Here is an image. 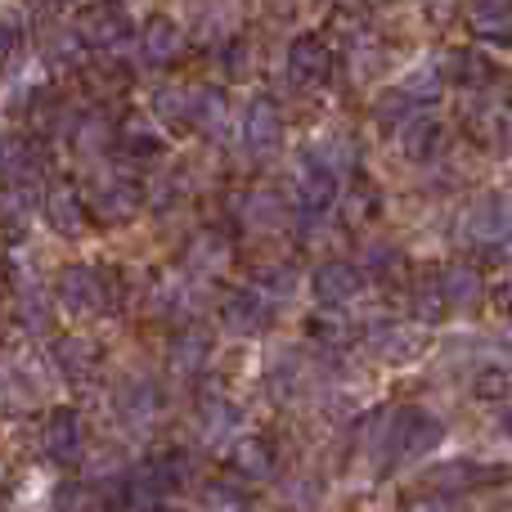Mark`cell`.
I'll return each mask as SVG.
<instances>
[{"mask_svg":"<svg viewBox=\"0 0 512 512\" xmlns=\"http://www.w3.org/2000/svg\"><path fill=\"white\" fill-rule=\"evenodd\" d=\"M198 427H203L207 445H225L243 427V414H239V405H230L225 396H207L203 405H198Z\"/></svg>","mask_w":512,"mask_h":512,"instance_id":"22","label":"cell"},{"mask_svg":"<svg viewBox=\"0 0 512 512\" xmlns=\"http://www.w3.org/2000/svg\"><path fill=\"white\" fill-rule=\"evenodd\" d=\"M72 32H77L86 45H95V50H108V45L126 41V32H131V18H126L122 0H95V5H81L77 9V18H72Z\"/></svg>","mask_w":512,"mask_h":512,"instance_id":"4","label":"cell"},{"mask_svg":"<svg viewBox=\"0 0 512 512\" xmlns=\"http://www.w3.org/2000/svg\"><path fill=\"white\" fill-rule=\"evenodd\" d=\"M468 27L481 41H512V0H468Z\"/></svg>","mask_w":512,"mask_h":512,"instance_id":"19","label":"cell"},{"mask_svg":"<svg viewBox=\"0 0 512 512\" xmlns=\"http://www.w3.org/2000/svg\"><path fill=\"white\" fill-rule=\"evenodd\" d=\"M499 477H504L499 468L459 459V463H445V468H436L432 472V486L436 490H477V486H490V481H499Z\"/></svg>","mask_w":512,"mask_h":512,"instance_id":"25","label":"cell"},{"mask_svg":"<svg viewBox=\"0 0 512 512\" xmlns=\"http://www.w3.org/2000/svg\"><path fill=\"white\" fill-rule=\"evenodd\" d=\"M194 126H198V131H207L212 140L225 131V95H221V90H198Z\"/></svg>","mask_w":512,"mask_h":512,"instance_id":"36","label":"cell"},{"mask_svg":"<svg viewBox=\"0 0 512 512\" xmlns=\"http://www.w3.org/2000/svg\"><path fill=\"white\" fill-rule=\"evenodd\" d=\"M504 432H508V436H512V405H508V409H504Z\"/></svg>","mask_w":512,"mask_h":512,"instance_id":"49","label":"cell"},{"mask_svg":"<svg viewBox=\"0 0 512 512\" xmlns=\"http://www.w3.org/2000/svg\"><path fill=\"white\" fill-rule=\"evenodd\" d=\"M414 108H418V99L409 95L405 86H396V90H382L378 95V104H373V117H378V126H387V131H405L409 122H414Z\"/></svg>","mask_w":512,"mask_h":512,"instance_id":"30","label":"cell"},{"mask_svg":"<svg viewBox=\"0 0 512 512\" xmlns=\"http://www.w3.org/2000/svg\"><path fill=\"white\" fill-rule=\"evenodd\" d=\"M18 324H23L32 337L50 333V306H45V297H41V292H32V288H18Z\"/></svg>","mask_w":512,"mask_h":512,"instance_id":"35","label":"cell"},{"mask_svg":"<svg viewBox=\"0 0 512 512\" xmlns=\"http://www.w3.org/2000/svg\"><path fill=\"white\" fill-rule=\"evenodd\" d=\"M72 149H77L81 158H95V153H104L108 149V117H99V113L77 117V126H72Z\"/></svg>","mask_w":512,"mask_h":512,"instance_id":"33","label":"cell"},{"mask_svg":"<svg viewBox=\"0 0 512 512\" xmlns=\"http://www.w3.org/2000/svg\"><path fill=\"white\" fill-rule=\"evenodd\" d=\"M81 450H86V427H81L77 409H54L41 423V454L59 468H72L81 463Z\"/></svg>","mask_w":512,"mask_h":512,"instance_id":"5","label":"cell"},{"mask_svg":"<svg viewBox=\"0 0 512 512\" xmlns=\"http://www.w3.org/2000/svg\"><path fill=\"white\" fill-rule=\"evenodd\" d=\"M508 315H512V310H508Z\"/></svg>","mask_w":512,"mask_h":512,"instance_id":"52","label":"cell"},{"mask_svg":"<svg viewBox=\"0 0 512 512\" xmlns=\"http://www.w3.org/2000/svg\"><path fill=\"white\" fill-rule=\"evenodd\" d=\"M153 108H158V117L167 126H194L198 95H189V90H180V86H162L158 99H153Z\"/></svg>","mask_w":512,"mask_h":512,"instance_id":"32","label":"cell"},{"mask_svg":"<svg viewBox=\"0 0 512 512\" xmlns=\"http://www.w3.org/2000/svg\"><path fill=\"white\" fill-rule=\"evenodd\" d=\"M234 472L243 481H270L279 472V454H274V445L265 436H243L234 445Z\"/></svg>","mask_w":512,"mask_h":512,"instance_id":"21","label":"cell"},{"mask_svg":"<svg viewBox=\"0 0 512 512\" xmlns=\"http://www.w3.org/2000/svg\"><path fill=\"white\" fill-rule=\"evenodd\" d=\"M283 140V108L270 95H256L243 113V144L252 158H270Z\"/></svg>","mask_w":512,"mask_h":512,"instance_id":"6","label":"cell"},{"mask_svg":"<svg viewBox=\"0 0 512 512\" xmlns=\"http://www.w3.org/2000/svg\"><path fill=\"white\" fill-rule=\"evenodd\" d=\"M504 104L512 108V81H508V86H504Z\"/></svg>","mask_w":512,"mask_h":512,"instance_id":"50","label":"cell"},{"mask_svg":"<svg viewBox=\"0 0 512 512\" xmlns=\"http://www.w3.org/2000/svg\"><path fill=\"white\" fill-rule=\"evenodd\" d=\"M373 216H378V194H373L369 185L355 189V194L346 198V221H351V225H364V221H373Z\"/></svg>","mask_w":512,"mask_h":512,"instance_id":"41","label":"cell"},{"mask_svg":"<svg viewBox=\"0 0 512 512\" xmlns=\"http://www.w3.org/2000/svg\"><path fill=\"white\" fill-rule=\"evenodd\" d=\"M270 387L274 396H292V391L301 387V360H288V355H279L270 369Z\"/></svg>","mask_w":512,"mask_h":512,"instance_id":"40","label":"cell"},{"mask_svg":"<svg viewBox=\"0 0 512 512\" xmlns=\"http://www.w3.org/2000/svg\"><path fill=\"white\" fill-rule=\"evenodd\" d=\"M113 409L131 432H144V427H153V418H158V391L144 378H126L122 387L113 391Z\"/></svg>","mask_w":512,"mask_h":512,"instance_id":"11","label":"cell"},{"mask_svg":"<svg viewBox=\"0 0 512 512\" xmlns=\"http://www.w3.org/2000/svg\"><path fill=\"white\" fill-rule=\"evenodd\" d=\"M409 512H459V504L445 495H418L414 504H409Z\"/></svg>","mask_w":512,"mask_h":512,"instance_id":"47","label":"cell"},{"mask_svg":"<svg viewBox=\"0 0 512 512\" xmlns=\"http://www.w3.org/2000/svg\"><path fill=\"white\" fill-rule=\"evenodd\" d=\"M207 504H212V512H243V490L221 481V486L207 490Z\"/></svg>","mask_w":512,"mask_h":512,"instance_id":"43","label":"cell"},{"mask_svg":"<svg viewBox=\"0 0 512 512\" xmlns=\"http://www.w3.org/2000/svg\"><path fill=\"white\" fill-rule=\"evenodd\" d=\"M41 212H45V221L63 234V239H72V234L86 230V203H81V194L68 185V180H54V185L45 189Z\"/></svg>","mask_w":512,"mask_h":512,"instance_id":"12","label":"cell"},{"mask_svg":"<svg viewBox=\"0 0 512 512\" xmlns=\"http://www.w3.org/2000/svg\"><path fill=\"white\" fill-rule=\"evenodd\" d=\"M99 346L90 342V337H63V342H54V369L63 373V378L72 382V387H86V382L99 378Z\"/></svg>","mask_w":512,"mask_h":512,"instance_id":"13","label":"cell"},{"mask_svg":"<svg viewBox=\"0 0 512 512\" xmlns=\"http://www.w3.org/2000/svg\"><path fill=\"white\" fill-rule=\"evenodd\" d=\"M445 77L477 90V86H486V81L495 77V68H490V59L486 54H477V50H454L450 63H445Z\"/></svg>","mask_w":512,"mask_h":512,"instance_id":"31","label":"cell"},{"mask_svg":"<svg viewBox=\"0 0 512 512\" xmlns=\"http://www.w3.org/2000/svg\"><path fill=\"white\" fill-rule=\"evenodd\" d=\"M225 256H230V243H225L221 234L203 230V234H194V239H189V248H185V265H189L194 274H203V279H212V274L225 265Z\"/></svg>","mask_w":512,"mask_h":512,"instance_id":"28","label":"cell"},{"mask_svg":"<svg viewBox=\"0 0 512 512\" xmlns=\"http://www.w3.org/2000/svg\"><path fill=\"white\" fill-rule=\"evenodd\" d=\"M396 265H400V248L396 243H369L360 256V270L364 274H396Z\"/></svg>","mask_w":512,"mask_h":512,"instance_id":"39","label":"cell"},{"mask_svg":"<svg viewBox=\"0 0 512 512\" xmlns=\"http://www.w3.org/2000/svg\"><path fill=\"white\" fill-rule=\"evenodd\" d=\"M221 63H225V72L230 77H248L252 72V50H248V41H230L221 50Z\"/></svg>","mask_w":512,"mask_h":512,"instance_id":"42","label":"cell"},{"mask_svg":"<svg viewBox=\"0 0 512 512\" xmlns=\"http://www.w3.org/2000/svg\"><path fill=\"white\" fill-rule=\"evenodd\" d=\"M382 59H387V50H382L369 32L351 36V72L355 77H373V72L382 68Z\"/></svg>","mask_w":512,"mask_h":512,"instance_id":"37","label":"cell"},{"mask_svg":"<svg viewBox=\"0 0 512 512\" xmlns=\"http://www.w3.org/2000/svg\"><path fill=\"white\" fill-rule=\"evenodd\" d=\"M140 207H144V194H140V185H135V180H126V176H104V180L95 185V212L104 216L108 225L135 221V216H140Z\"/></svg>","mask_w":512,"mask_h":512,"instance_id":"10","label":"cell"},{"mask_svg":"<svg viewBox=\"0 0 512 512\" xmlns=\"http://www.w3.org/2000/svg\"><path fill=\"white\" fill-rule=\"evenodd\" d=\"M292 288H297L292 270H283V265H270V270H261V292H274V297H292Z\"/></svg>","mask_w":512,"mask_h":512,"instance_id":"44","label":"cell"},{"mask_svg":"<svg viewBox=\"0 0 512 512\" xmlns=\"http://www.w3.org/2000/svg\"><path fill=\"white\" fill-rule=\"evenodd\" d=\"M135 512H171V508H162V504H153V508H135Z\"/></svg>","mask_w":512,"mask_h":512,"instance_id":"51","label":"cell"},{"mask_svg":"<svg viewBox=\"0 0 512 512\" xmlns=\"http://www.w3.org/2000/svg\"><path fill=\"white\" fill-rule=\"evenodd\" d=\"M117 149L126 153V158H135V162H153V158H162V135L153 131L149 122H140V117H131V122H122V131H117Z\"/></svg>","mask_w":512,"mask_h":512,"instance_id":"27","label":"cell"},{"mask_svg":"<svg viewBox=\"0 0 512 512\" xmlns=\"http://www.w3.org/2000/svg\"><path fill=\"white\" fill-rule=\"evenodd\" d=\"M508 239H512V216L499 207V198H486V203H477L463 216V243L486 252L490 261H504Z\"/></svg>","mask_w":512,"mask_h":512,"instance_id":"2","label":"cell"},{"mask_svg":"<svg viewBox=\"0 0 512 512\" xmlns=\"http://www.w3.org/2000/svg\"><path fill=\"white\" fill-rule=\"evenodd\" d=\"M463 122H468V135H477L486 149H512V108L504 99H472Z\"/></svg>","mask_w":512,"mask_h":512,"instance_id":"8","label":"cell"},{"mask_svg":"<svg viewBox=\"0 0 512 512\" xmlns=\"http://www.w3.org/2000/svg\"><path fill=\"white\" fill-rule=\"evenodd\" d=\"M355 144L346 140V135H324V140H315L310 144V153H306V162H315V167H324L328 176H342V171H351L355 167Z\"/></svg>","mask_w":512,"mask_h":512,"instance_id":"29","label":"cell"},{"mask_svg":"<svg viewBox=\"0 0 512 512\" xmlns=\"http://www.w3.org/2000/svg\"><path fill=\"white\" fill-rule=\"evenodd\" d=\"M41 167H45L41 144L23 140V135H9V144H5V176H9V185H27L32 176H41Z\"/></svg>","mask_w":512,"mask_h":512,"instance_id":"26","label":"cell"},{"mask_svg":"<svg viewBox=\"0 0 512 512\" xmlns=\"http://www.w3.org/2000/svg\"><path fill=\"white\" fill-rule=\"evenodd\" d=\"M239 216L252 234H274L288 221V207H283V198L274 189H252V194L239 198Z\"/></svg>","mask_w":512,"mask_h":512,"instance_id":"18","label":"cell"},{"mask_svg":"<svg viewBox=\"0 0 512 512\" xmlns=\"http://www.w3.org/2000/svg\"><path fill=\"white\" fill-rule=\"evenodd\" d=\"M360 283H364L360 265H351V261H324L315 270V297H319V306H346V301L360 292Z\"/></svg>","mask_w":512,"mask_h":512,"instance_id":"16","label":"cell"},{"mask_svg":"<svg viewBox=\"0 0 512 512\" xmlns=\"http://www.w3.org/2000/svg\"><path fill=\"white\" fill-rule=\"evenodd\" d=\"M441 292H445V301H450V310L472 315V310L486 301V279H481L477 265L454 261V265H445L441 270Z\"/></svg>","mask_w":512,"mask_h":512,"instance_id":"14","label":"cell"},{"mask_svg":"<svg viewBox=\"0 0 512 512\" xmlns=\"http://www.w3.org/2000/svg\"><path fill=\"white\" fill-rule=\"evenodd\" d=\"M180 50H185V27H180L171 14H158V18H149V23H144L140 54L153 63V68H167V63H176Z\"/></svg>","mask_w":512,"mask_h":512,"instance_id":"15","label":"cell"},{"mask_svg":"<svg viewBox=\"0 0 512 512\" xmlns=\"http://www.w3.org/2000/svg\"><path fill=\"white\" fill-rule=\"evenodd\" d=\"M414 315H418V324H441L445 315H450V301H445V292H441V279H423V283H414Z\"/></svg>","mask_w":512,"mask_h":512,"instance_id":"34","label":"cell"},{"mask_svg":"<svg viewBox=\"0 0 512 512\" xmlns=\"http://www.w3.org/2000/svg\"><path fill=\"white\" fill-rule=\"evenodd\" d=\"M54 297H59L63 315H72V319L104 315V306H108V288L90 265H68L59 274V283H54Z\"/></svg>","mask_w":512,"mask_h":512,"instance_id":"3","label":"cell"},{"mask_svg":"<svg viewBox=\"0 0 512 512\" xmlns=\"http://www.w3.org/2000/svg\"><path fill=\"white\" fill-rule=\"evenodd\" d=\"M477 396H481V400H504V396H508V373H504V369L477 373Z\"/></svg>","mask_w":512,"mask_h":512,"instance_id":"45","label":"cell"},{"mask_svg":"<svg viewBox=\"0 0 512 512\" xmlns=\"http://www.w3.org/2000/svg\"><path fill=\"white\" fill-rule=\"evenodd\" d=\"M454 9H459V0H423V14L432 18V27L450 23V18H454Z\"/></svg>","mask_w":512,"mask_h":512,"instance_id":"46","label":"cell"},{"mask_svg":"<svg viewBox=\"0 0 512 512\" xmlns=\"http://www.w3.org/2000/svg\"><path fill=\"white\" fill-rule=\"evenodd\" d=\"M18 41H23V27H18V14L9 9V18H5V54H9V63L18 59Z\"/></svg>","mask_w":512,"mask_h":512,"instance_id":"48","label":"cell"},{"mask_svg":"<svg viewBox=\"0 0 512 512\" xmlns=\"http://www.w3.org/2000/svg\"><path fill=\"white\" fill-rule=\"evenodd\" d=\"M207 360H212V337H207L203 328H185V333L176 337V346H171V369H176L180 378H194V373L207 369Z\"/></svg>","mask_w":512,"mask_h":512,"instance_id":"24","label":"cell"},{"mask_svg":"<svg viewBox=\"0 0 512 512\" xmlns=\"http://www.w3.org/2000/svg\"><path fill=\"white\" fill-rule=\"evenodd\" d=\"M270 319V306H265L261 288H230L221 297V324L230 328L234 337H256Z\"/></svg>","mask_w":512,"mask_h":512,"instance_id":"7","label":"cell"},{"mask_svg":"<svg viewBox=\"0 0 512 512\" xmlns=\"http://www.w3.org/2000/svg\"><path fill=\"white\" fill-rule=\"evenodd\" d=\"M288 68L301 81H324L328 68H333V50H328V41L319 32H301L288 45Z\"/></svg>","mask_w":512,"mask_h":512,"instance_id":"17","label":"cell"},{"mask_svg":"<svg viewBox=\"0 0 512 512\" xmlns=\"http://www.w3.org/2000/svg\"><path fill=\"white\" fill-rule=\"evenodd\" d=\"M297 198H301V212H306V216H324L328 207L337 203V176H328V171L315 167V162H301Z\"/></svg>","mask_w":512,"mask_h":512,"instance_id":"20","label":"cell"},{"mask_svg":"<svg viewBox=\"0 0 512 512\" xmlns=\"http://www.w3.org/2000/svg\"><path fill=\"white\" fill-rule=\"evenodd\" d=\"M441 144H445V131H441V122H432V117H414V122L400 131V149H405V158L423 162V167L441 153Z\"/></svg>","mask_w":512,"mask_h":512,"instance_id":"23","label":"cell"},{"mask_svg":"<svg viewBox=\"0 0 512 512\" xmlns=\"http://www.w3.org/2000/svg\"><path fill=\"white\" fill-rule=\"evenodd\" d=\"M423 346H427V333L418 324H373V333H369V351L387 364L418 360Z\"/></svg>","mask_w":512,"mask_h":512,"instance_id":"9","label":"cell"},{"mask_svg":"<svg viewBox=\"0 0 512 512\" xmlns=\"http://www.w3.org/2000/svg\"><path fill=\"white\" fill-rule=\"evenodd\" d=\"M441 436H445L441 418L423 414V409H391V414H382L373 423L369 454L382 468H409V463H423L441 445Z\"/></svg>","mask_w":512,"mask_h":512,"instance_id":"1","label":"cell"},{"mask_svg":"<svg viewBox=\"0 0 512 512\" xmlns=\"http://www.w3.org/2000/svg\"><path fill=\"white\" fill-rule=\"evenodd\" d=\"M445 81H450V77H445V63H423V68H418L414 77L405 81V90L418 99V104H423V99H432L436 90L445 86Z\"/></svg>","mask_w":512,"mask_h":512,"instance_id":"38","label":"cell"}]
</instances>
